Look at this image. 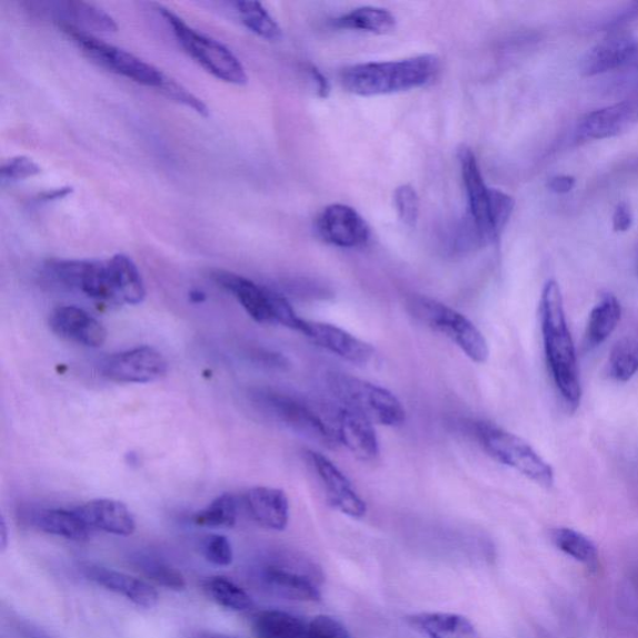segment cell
Returning a JSON list of instances; mask_svg holds the SVG:
<instances>
[{
	"label": "cell",
	"mask_w": 638,
	"mask_h": 638,
	"mask_svg": "<svg viewBox=\"0 0 638 638\" xmlns=\"http://www.w3.org/2000/svg\"><path fill=\"white\" fill-rule=\"evenodd\" d=\"M74 510L91 531L100 530L117 537H130L137 530V521L130 509L114 499L91 500Z\"/></svg>",
	"instance_id": "21"
},
{
	"label": "cell",
	"mask_w": 638,
	"mask_h": 638,
	"mask_svg": "<svg viewBox=\"0 0 638 638\" xmlns=\"http://www.w3.org/2000/svg\"><path fill=\"white\" fill-rule=\"evenodd\" d=\"M576 180L568 175H560V177H555L549 181V189L559 195L569 193L575 188Z\"/></svg>",
	"instance_id": "44"
},
{
	"label": "cell",
	"mask_w": 638,
	"mask_h": 638,
	"mask_svg": "<svg viewBox=\"0 0 638 638\" xmlns=\"http://www.w3.org/2000/svg\"><path fill=\"white\" fill-rule=\"evenodd\" d=\"M100 373L117 383H151L168 373V362L156 348L142 346L102 359Z\"/></svg>",
	"instance_id": "11"
},
{
	"label": "cell",
	"mask_w": 638,
	"mask_h": 638,
	"mask_svg": "<svg viewBox=\"0 0 638 638\" xmlns=\"http://www.w3.org/2000/svg\"><path fill=\"white\" fill-rule=\"evenodd\" d=\"M41 169L37 162L27 157H17L8 160L2 168L4 181H22L37 177Z\"/></svg>",
	"instance_id": "41"
},
{
	"label": "cell",
	"mask_w": 638,
	"mask_h": 638,
	"mask_svg": "<svg viewBox=\"0 0 638 638\" xmlns=\"http://www.w3.org/2000/svg\"><path fill=\"white\" fill-rule=\"evenodd\" d=\"M70 192H71L70 188L58 189V190L44 192L43 195H41L40 199H41V201L60 200V199L68 197V195Z\"/></svg>",
	"instance_id": "46"
},
{
	"label": "cell",
	"mask_w": 638,
	"mask_h": 638,
	"mask_svg": "<svg viewBox=\"0 0 638 638\" xmlns=\"http://www.w3.org/2000/svg\"><path fill=\"white\" fill-rule=\"evenodd\" d=\"M193 638H235V637L216 632H200Z\"/></svg>",
	"instance_id": "49"
},
{
	"label": "cell",
	"mask_w": 638,
	"mask_h": 638,
	"mask_svg": "<svg viewBox=\"0 0 638 638\" xmlns=\"http://www.w3.org/2000/svg\"><path fill=\"white\" fill-rule=\"evenodd\" d=\"M246 506L252 519L261 527L283 531L290 522V500L281 489L255 487L247 491Z\"/></svg>",
	"instance_id": "23"
},
{
	"label": "cell",
	"mask_w": 638,
	"mask_h": 638,
	"mask_svg": "<svg viewBox=\"0 0 638 638\" xmlns=\"http://www.w3.org/2000/svg\"><path fill=\"white\" fill-rule=\"evenodd\" d=\"M48 275L56 282L99 302L118 303L110 280L108 261L50 260Z\"/></svg>",
	"instance_id": "10"
},
{
	"label": "cell",
	"mask_w": 638,
	"mask_h": 638,
	"mask_svg": "<svg viewBox=\"0 0 638 638\" xmlns=\"http://www.w3.org/2000/svg\"><path fill=\"white\" fill-rule=\"evenodd\" d=\"M86 578L108 591L122 596L141 609H152L159 602V594L150 584L128 574L96 564L81 565Z\"/></svg>",
	"instance_id": "18"
},
{
	"label": "cell",
	"mask_w": 638,
	"mask_h": 638,
	"mask_svg": "<svg viewBox=\"0 0 638 638\" xmlns=\"http://www.w3.org/2000/svg\"><path fill=\"white\" fill-rule=\"evenodd\" d=\"M341 29L360 30L373 34H388L397 26L396 17L385 8L360 7L335 20Z\"/></svg>",
	"instance_id": "30"
},
{
	"label": "cell",
	"mask_w": 638,
	"mask_h": 638,
	"mask_svg": "<svg viewBox=\"0 0 638 638\" xmlns=\"http://www.w3.org/2000/svg\"><path fill=\"white\" fill-rule=\"evenodd\" d=\"M57 13L61 14L59 24L73 26L84 32H117L118 24L104 10L87 2H60L53 4Z\"/></svg>",
	"instance_id": "26"
},
{
	"label": "cell",
	"mask_w": 638,
	"mask_h": 638,
	"mask_svg": "<svg viewBox=\"0 0 638 638\" xmlns=\"http://www.w3.org/2000/svg\"><path fill=\"white\" fill-rule=\"evenodd\" d=\"M211 277L216 283L239 301L253 321L257 323H276L275 303L279 293L229 271H213Z\"/></svg>",
	"instance_id": "14"
},
{
	"label": "cell",
	"mask_w": 638,
	"mask_h": 638,
	"mask_svg": "<svg viewBox=\"0 0 638 638\" xmlns=\"http://www.w3.org/2000/svg\"><path fill=\"white\" fill-rule=\"evenodd\" d=\"M158 12L172 29L181 48L208 73L228 84H247L246 69L228 47L198 32L169 8L158 6Z\"/></svg>",
	"instance_id": "6"
},
{
	"label": "cell",
	"mask_w": 638,
	"mask_h": 638,
	"mask_svg": "<svg viewBox=\"0 0 638 638\" xmlns=\"http://www.w3.org/2000/svg\"><path fill=\"white\" fill-rule=\"evenodd\" d=\"M621 317L620 301L611 293L605 295L590 313L588 328L585 332L586 349L591 351V349L601 346L615 332Z\"/></svg>",
	"instance_id": "29"
},
{
	"label": "cell",
	"mask_w": 638,
	"mask_h": 638,
	"mask_svg": "<svg viewBox=\"0 0 638 638\" xmlns=\"http://www.w3.org/2000/svg\"><path fill=\"white\" fill-rule=\"evenodd\" d=\"M540 323L545 357L555 387L571 411L580 407L582 389L578 357L566 321L564 298L557 281L545 285L540 298Z\"/></svg>",
	"instance_id": "1"
},
{
	"label": "cell",
	"mask_w": 638,
	"mask_h": 638,
	"mask_svg": "<svg viewBox=\"0 0 638 638\" xmlns=\"http://www.w3.org/2000/svg\"><path fill=\"white\" fill-rule=\"evenodd\" d=\"M626 68L638 69V41H635V46L631 51L629 61H627Z\"/></svg>",
	"instance_id": "48"
},
{
	"label": "cell",
	"mask_w": 638,
	"mask_h": 638,
	"mask_svg": "<svg viewBox=\"0 0 638 638\" xmlns=\"http://www.w3.org/2000/svg\"><path fill=\"white\" fill-rule=\"evenodd\" d=\"M317 230L322 240L342 249H357L370 238L367 221L351 206L333 203L319 215Z\"/></svg>",
	"instance_id": "13"
},
{
	"label": "cell",
	"mask_w": 638,
	"mask_h": 638,
	"mask_svg": "<svg viewBox=\"0 0 638 638\" xmlns=\"http://www.w3.org/2000/svg\"><path fill=\"white\" fill-rule=\"evenodd\" d=\"M236 10L245 27L265 40L276 41L282 38L279 23L259 2H236Z\"/></svg>",
	"instance_id": "35"
},
{
	"label": "cell",
	"mask_w": 638,
	"mask_h": 638,
	"mask_svg": "<svg viewBox=\"0 0 638 638\" xmlns=\"http://www.w3.org/2000/svg\"><path fill=\"white\" fill-rule=\"evenodd\" d=\"M310 76L315 82L318 97L322 99L328 98L329 92H331V86H329L327 78L315 67L310 68Z\"/></svg>",
	"instance_id": "45"
},
{
	"label": "cell",
	"mask_w": 638,
	"mask_h": 638,
	"mask_svg": "<svg viewBox=\"0 0 638 638\" xmlns=\"http://www.w3.org/2000/svg\"><path fill=\"white\" fill-rule=\"evenodd\" d=\"M253 403L265 415L318 445L335 448L338 445L333 418L326 419L307 401L277 392L273 389H259L252 395Z\"/></svg>",
	"instance_id": "8"
},
{
	"label": "cell",
	"mask_w": 638,
	"mask_h": 638,
	"mask_svg": "<svg viewBox=\"0 0 638 638\" xmlns=\"http://www.w3.org/2000/svg\"><path fill=\"white\" fill-rule=\"evenodd\" d=\"M438 70L439 59L425 54L352 66L342 71L341 79L343 87L352 94L377 97L423 87L437 76Z\"/></svg>",
	"instance_id": "2"
},
{
	"label": "cell",
	"mask_w": 638,
	"mask_h": 638,
	"mask_svg": "<svg viewBox=\"0 0 638 638\" xmlns=\"http://www.w3.org/2000/svg\"><path fill=\"white\" fill-rule=\"evenodd\" d=\"M161 94L175 102H178V104L197 111L198 114L202 117L209 116V109L205 106V102L198 97H195L187 88L179 84L177 80L170 78L167 87L161 91Z\"/></svg>",
	"instance_id": "40"
},
{
	"label": "cell",
	"mask_w": 638,
	"mask_h": 638,
	"mask_svg": "<svg viewBox=\"0 0 638 638\" xmlns=\"http://www.w3.org/2000/svg\"><path fill=\"white\" fill-rule=\"evenodd\" d=\"M407 306L411 316L447 337L472 362H488L490 349L487 338L465 315L427 296H411Z\"/></svg>",
	"instance_id": "4"
},
{
	"label": "cell",
	"mask_w": 638,
	"mask_h": 638,
	"mask_svg": "<svg viewBox=\"0 0 638 638\" xmlns=\"http://www.w3.org/2000/svg\"><path fill=\"white\" fill-rule=\"evenodd\" d=\"M637 123L638 100H624L586 116L579 123L578 136L585 140L610 139L630 131Z\"/></svg>",
	"instance_id": "19"
},
{
	"label": "cell",
	"mask_w": 638,
	"mask_h": 638,
	"mask_svg": "<svg viewBox=\"0 0 638 638\" xmlns=\"http://www.w3.org/2000/svg\"><path fill=\"white\" fill-rule=\"evenodd\" d=\"M551 540L560 551L569 555L576 561L596 570L599 565V551L586 535L569 528L555 529Z\"/></svg>",
	"instance_id": "32"
},
{
	"label": "cell",
	"mask_w": 638,
	"mask_h": 638,
	"mask_svg": "<svg viewBox=\"0 0 638 638\" xmlns=\"http://www.w3.org/2000/svg\"><path fill=\"white\" fill-rule=\"evenodd\" d=\"M202 590L211 601L229 611L245 612L255 606L251 596L225 576H211L206 579L202 582Z\"/></svg>",
	"instance_id": "31"
},
{
	"label": "cell",
	"mask_w": 638,
	"mask_h": 638,
	"mask_svg": "<svg viewBox=\"0 0 638 638\" xmlns=\"http://www.w3.org/2000/svg\"><path fill=\"white\" fill-rule=\"evenodd\" d=\"M395 205L399 219L409 228H415L419 218L420 201L415 188L401 185L395 191Z\"/></svg>",
	"instance_id": "39"
},
{
	"label": "cell",
	"mask_w": 638,
	"mask_h": 638,
	"mask_svg": "<svg viewBox=\"0 0 638 638\" xmlns=\"http://www.w3.org/2000/svg\"><path fill=\"white\" fill-rule=\"evenodd\" d=\"M30 520L38 530L71 541H86L91 532L74 509H41Z\"/></svg>",
	"instance_id": "27"
},
{
	"label": "cell",
	"mask_w": 638,
	"mask_h": 638,
	"mask_svg": "<svg viewBox=\"0 0 638 638\" xmlns=\"http://www.w3.org/2000/svg\"><path fill=\"white\" fill-rule=\"evenodd\" d=\"M476 437L482 449L500 465L517 470L542 488L550 489L554 486L555 476L551 466L528 441L507 429L489 423H478Z\"/></svg>",
	"instance_id": "9"
},
{
	"label": "cell",
	"mask_w": 638,
	"mask_h": 638,
	"mask_svg": "<svg viewBox=\"0 0 638 638\" xmlns=\"http://www.w3.org/2000/svg\"><path fill=\"white\" fill-rule=\"evenodd\" d=\"M458 159L467 189L472 229L481 246L496 242L511 218L516 201L508 193L487 187L476 153L470 148L461 147Z\"/></svg>",
	"instance_id": "3"
},
{
	"label": "cell",
	"mask_w": 638,
	"mask_h": 638,
	"mask_svg": "<svg viewBox=\"0 0 638 638\" xmlns=\"http://www.w3.org/2000/svg\"><path fill=\"white\" fill-rule=\"evenodd\" d=\"M0 638H57L12 610H2Z\"/></svg>",
	"instance_id": "37"
},
{
	"label": "cell",
	"mask_w": 638,
	"mask_h": 638,
	"mask_svg": "<svg viewBox=\"0 0 638 638\" xmlns=\"http://www.w3.org/2000/svg\"><path fill=\"white\" fill-rule=\"evenodd\" d=\"M338 445L347 448L360 461H373L379 457V440L372 421L346 407L333 415Z\"/></svg>",
	"instance_id": "17"
},
{
	"label": "cell",
	"mask_w": 638,
	"mask_h": 638,
	"mask_svg": "<svg viewBox=\"0 0 638 638\" xmlns=\"http://www.w3.org/2000/svg\"><path fill=\"white\" fill-rule=\"evenodd\" d=\"M609 373L616 382H629L638 373V341L624 338L611 349Z\"/></svg>",
	"instance_id": "36"
},
{
	"label": "cell",
	"mask_w": 638,
	"mask_h": 638,
	"mask_svg": "<svg viewBox=\"0 0 638 638\" xmlns=\"http://www.w3.org/2000/svg\"><path fill=\"white\" fill-rule=\"evenodd\" d=\"M635 40L625 30L609 32L598 44L585 54L581 61V73L585 77H595L627 66Z\"/></svg>",
	"instance_id": "22"
},
{
	"label": "cell",
	"mask_w": 638,
	"mask_h": 638,
	"mask_svg": "<svg viewBox=\"0 0 638 638\" xmlns=\"http://www.w3.org/2000/svg\"><path fill=\"white\" fill-rule=\"evenodd\" d=\"M636 271H637V276H638V256H637Z\"/></svg>",
	"instance_id": "51"
},
{
	"label": "cell",
	"mask_w": 638,
	"mask_h": 638,
	"mask_svg": "<svg viewBox=\"0 0 638 638\" xmlns=\"http://www.w3.org/2000/svg\"><path fill=\"white\" fill-rule=\"evenodd\" d=\"M203 558L215 566H230L233 561L231 541L225 535L212 534L206 537L201 545Z\"/></svg>",
	"instance_id": "38"
},
{
	"label": "cell",
	"mask_w": 638,
	"mask_h": 638,
	"mask_svg": "<svg viewBox=\"0 0 638 638\" xmlns=\"http://www.w3.org/2000/svg\"><path fill=\"white\" fill-rule=\"evenodd\" d=\"M310 638H352L335 617L318 615L310 621Z\"/></svg>",
	"instance_id": "42"
},
{
	"label": "cell",
	"mask_w": 638,
	"mask_h": 638,
	"mask_svg": "<svg viewBox=\"0 0 638 638\" xmlns=\"http://www.w3.org/2000/svg\"><path fill=\"white\" fill-rule=\"evenodd\" d=\"M133 566L147 578L162 588L171 591L187 589V580L180 570L171 564L153 557L151 554H138L133 557Z\"/></svg>",
	"instance_id": "33"
},
{
	"label": "cell",
	"mask_w": 638,
	"mask_h": 638,
	"mask_svg": "<svg viewBox=\"0 0 638 638\" xmlns=\"http://www.w3.org/2000/svg\"><path fill=\"white\" fill-rule=\"evenodd\" d=\"M327 383L342 406L363 416L373 425L400 427L407 411L390 390L347 373H329Z\"/></svg>",
	"instance_id": "5"
},
{
	"label": "cell",
	"mask_w": 638,
	"mask_h": 638,
	"mask_svg": "<svg viewBox=\"0 0 638 638\" xmlns=\"http://www.w3.org/2000/svg\"><path fill=\"white\" fill-rule=\"evenodd\" d=\"M190 298L191 301L195 303H199V302H203L205 301V295L200 291H193L190 293Z\"/></svg>",
	"instance_id": "50"
},
{
	"label": "cell",
	"mask_w": 638,
	"mask_h": 638,
	"mask_svg": "<svg viewBox=\"0 0 638 638\" xmlns=\"http://www.w3.org/2000/svg\"><path fill=\"white\" fill-rule=\"evenodd\" d=\"M634 223V215L630 205L620 202L616 206L612 216V228L615 232H626L631 229Z\"/></svg>",
	"instance_id": "43"
},
{
	"label": "cell",
	"mask_w": 638,
	"mask_h": 638,
	"mask_svg": "<svg viewBox=\"0 0 638 638\" xmlns=\"http://www.w3.org/2000/svg\"><path fill=\"white\" fill-rule=\"evenodd\" d=\"M192 521L202 528L231 529L238 521V501L231 494H222L195 514Z\"/></svg>",
	"instance_id": "34"
},
{
	"label": "cell",
	"mask_w": 638,
	"mask_h": 638,
	"mask_svg": "<svg viewBox=\"0 0 638 638\" xmlns=\"http://www.w3.org/2000/svg\"><path fill=\"white\" fill-rule=\"evenodd\" d=\"M326 351L357 366H366L375 358L372 346L335 325L305 321L301 332Z\"/></svg>",
	"instance_id": "15"
},
{
	"label": "cell",
	"mask_w": 638,
	"mask_h": 638,
	"mask_svg": "<svg viewBox=\"0 0 638 638\" xmlns=\"http://www.w3.org/2000/svg\"><path fill=\"white\" fill-rule=\"evenodd\" d=\"M112 290L118 303L137 306L146 300L147 290L136 263L127 255L118 253L108 260Z\"/></svg>",
	"instance_id": "25"
},
{
	"label": "cell",
	"mask_w": 638,
	"mask_h": 638,
	"mask_svg": "<svg viewBox=\"0 0 638 638\" xmlns=\"http://www.w3.org/2000/svg\"><path fill=\"white\" fill-rule=\"evenodd\" d=\"M260 581L269 590L282 599L317 602L321 601V590L318 588L317 575L305 572L296 566L271 564L260 572Z\"/></svg>",
	"instance_id": "16"
},
{
	"label": "cell",
	"mask_w": 638,
	"mask_h": 638,
	"mask_svg": "<svg viewBox=\"0 0 638 638\" xmlns=\"http://www.w3.org/2000/svg\"><path fill=\"white\" fill-rule=\"evenodd\" d=\"M8 547V527L6 519L0 520V549L6 551Z\"/></svg>",
	"instance_id": "47"
},
{
	"label": "cell",
	"mask_w": 638,
	"mask_h": 638,
	"mask_svg": "<svg viewBox=\"0 0 638 638\" xmlns=\"http://www.w3.org/2000/svg\"><path fill=\"white\" fill-rule=\"evenodd\" d=\"M257 638H310V622L281 610H265L253 617Z\"/></svg>",
	"instance_id": "28"
},
{
	"label": "cell",
	"mask_w": 638,
	"mask_h": 638,
	"mask_svg": "<svg viewBox=\"0 0 638 638\" xmlns=\"http://www.w3.org/2000/svg\"><path fill=\"white\" fill-rule=\"evenodd\" d=\"M51 331L67 341L89 348L107 342L108 332L98 319L74 306L58 307L49 317Z\"/></svg>",
	"instance_id": "20"
},
{
	"label": "cell",
	"mask_w": 638,
	"mask_h": 638,
	"mask_svg": "<svg viewBox=\"0 0 638 638\" xmlns=\"http://www.w3.org/2000/svg\"><path fill=\"white\" fill-rule=\"evenodd\" d=\"M308 460L322 482L329 506L353 519H362L367 514V504L359 497L352 482L333 461L313 450L307 451Z\"/></svg>",
	"instance_id": "12"
},
{
	"label": "cell",
	"mask_w": 638,
	"mask_h": 638,
	"mask_svg": "<svg viewBox=\"0 0 638 638\" xmlns=\"http://www.w3.org/2000/svg\"><path fill=\"white\" fill-rule=\"evenodd\" d=\"M407 622L427 638H480L466 616L448 612H421L407 617Z\"/></svg>",
	"instance_id": "24"
},
{
	"label": "cell",
	"mask_w": 638,
	"mask_h": 638,
	"mask_svg": "<svg viewBox=\"0 0 638 638\" xmlns=\"http://www.w3.org/2000/svg\"><path fill=\"white\" fill-rule=\"evenodd\" d=\"M63 32L89 59L111 73L161 92L169 77L160 69L119 47L107 43L92 33L73 26L59 24Z\"/></svg>",
	"instance_id": "7"
}]
</instances>
